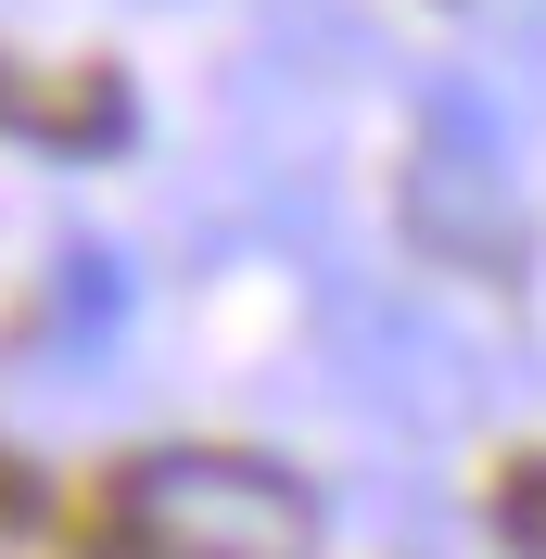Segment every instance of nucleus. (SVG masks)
Listing matches in <instances>:
<instances>
[{"instance_id": "nucleus-1", "label": "nucleus", "mask_w": 546, "mask_h": 559, "mask_svg": "<svg viewBox=\"0 0 546 559\" xmlns=\"http://www.w3.org/2000/svg\"><path fill=\"white\" fill-rule=\"evenodd\" d=\"M115 534L140 559H318V496L241 445H153L115 471Z\"/></svg>"}, {"instance_id": "nucleus-2", "label": "nucleus", "mask_w": 546, "mask_h": 559, "mask_svg": "<svg viewBox=\"0 0 546 559\" xmlns=\"http://www.w3.org/2000/svg\"><path fill=\"white\" fill-rule=\"evenodd\" d=\"M407 229L444 254V267H509L521 254V166H509V128L471 76L432 90L419 115V166H407Z\"/></svg>"}, {"instance_id": "nucleus-3", "label": "nucleus", "mask_w": 546, "mask_h": 559, "mask_svg": "<svg viewBox=\"0 0 546 559\" xmlns=\"http://www.w3.org/2000/svg\"><path fill=\"white\" fill-rule=\"evenodd\" d=\"M343 394L394 432H458L483 407V356L444 331L432 306H394V293H356L343 318Z\"/></svg>"}, {"instance_id": "nucleus-4", "label": "nucleus", "mask_w": 546, "mask_h": 559, "mask_svg": "<svg viewBox=\"0 0 546 559\" xmlns=\"http://www.w3.org/2000/svg\"><path fill=\"white\" fill-rule=\"evenodd\" d=\"M128 306H140L128 254H115V242H64V267H51V331H64V344H115Z\"/></svg>"}, {"instance_id": "nucleus-5", "label": "nucleus", "mask_w": 546, "mask_h": 559, "mask_svg": "<svg viewBox=\"0 0 546 559\" xmlns=\"http://www.w3.org/2000/svg\"><path fill=\"white\" fill-rule=\"evenodd\" d=\"M509 547L546 559V471H521V496H509Z\"/></svg>"}]
</instances>
